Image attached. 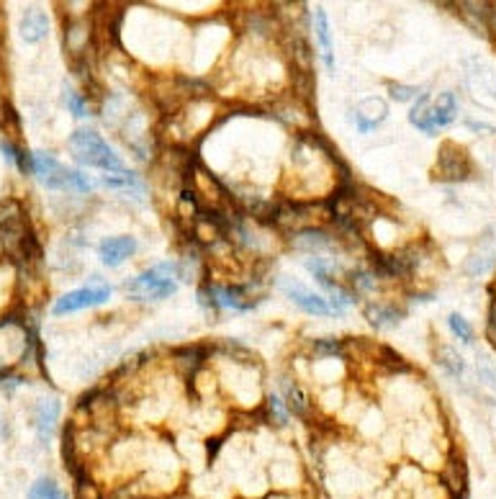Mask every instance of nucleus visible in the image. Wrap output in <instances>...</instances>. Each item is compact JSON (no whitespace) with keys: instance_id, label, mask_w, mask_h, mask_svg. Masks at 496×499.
<instances>
[{"instance_id":"obj_18","label":"nucleus","mask_w":496,"mask_h":499,"mask_svg":"<svg viewBox=\"0 0 496 499\" xmlns=\"http://www.w3.org/2000/svg\"><path fill=\"white\" fill-rule=\"evenodd\" d=\"M64 104H67V108H70L78 119H85L87 113V104H85V95H80L78 90H72V87H67L64 90Z\"/></svg>"},{"instance_id":"obj_4","label":"nucleus","mask_w":496,"mask_h":499,"mask_svg":"<svg viewBox=\"0 0 496 499\" xmlns=\"http://www.w3.org/2000/svg\"><path fill=\"white\" fill-rule=\"evenodd\" d=\"M31 173L52 190H90L93 181L85 173L64 167L59 160H55L47 152H34L31 155Z\"/></svg>"},{"instance_id":"obj_20","label":"nucleus","mask_w":496,"mask_h":499,"mask_svg":"<svg viewBox=\"0 0 496 499\" xmlns=\"http://www.w3.org/2000/svg\"><path fill=\"white\" fill-rule=\"evenodd\" d=\"M388 87H391V95H394L396 101H411L419 93V87L402 85V83H388Z\"/></svg>"},{"instance_id":"obj_13","label":"nucleus","mask_w":496,"mask_h":499,"mask_svg":"<svg viewBox=\"0 0 496 499\" xmlns=\"http://www.w3.org/2000/svg\"><path fill=\"white\" fill-rule=\"evenodd\" d=\"M314 31H316V39H319V49H322L327 70H334V52H332L330 24H327V13H324V8L314 10Z\"/></svg>"},{"instance_id":"obj_17","label":"nucleus","mask_w":496,"mask_h":499,"mask_svg":"<svg viewBox=\"0 0 496 499\" xmlns=\"http://www.w3.org/2000/svg\"><path fill=\"white\" fill-rule=\"evenodd\" d=\"M368 319L373 325H396L399 322V311H394V307H370Z\"/></svg>"},{"instance_id":"obj_14","label":"nucleus","mask_w":496,"mask_h":499,"mask_svg":"<svg viewBox=\"0 0 496 499\" xmlns=\"http://www.w3.org/2000/svg\"><path fill=\"white\" fill-rule=\"evenodd\" d=\"M87 41V26L85 24H70L64 31V47L70 49V55H78L80 49H85Z\"/></svg>"},{"instance_id":"obj_6","label":"nucleus","mask_w":496,"mask_h":499,"mask_svg":"<svg viewBox=\"0 0 496 499\" xmlns=\"http://www.w3.org/2000/svg\"><path fill=\"white\" fill-rule=\"evenodd\" d=\"M473 173V162L468 152L458 144H442L437 167H434V178L440 181H468Z\"/></svg>"},{"instance_id":"obj_7","label":"nucleus","mask_w":496,"mask_h":499,"mask_svg":"<svg viewBox=\"0 0 496 499\" xmlns=\"http://www.w3.org/2000/svg\"><path fill=\"white\" fill-rule=\"evenodd\" d=\"M281 288H283V293L296 304V307H301V309L309 311V314H314V317H327V314H334V311H337L327 299H324V296L309 291L306 286H301L299 281H288V278H283V281H281Z\"/></svg>"},{"instance_id":"obj_16","label":"nucleus","mask_w":496,"mask_h":499,"mask_svg":"<svg viewBox=\"0 0 496 499\" xmlns=\"http://www.w3.org/2000/svg\"><path fill=\"white\" fill-rule=\"evenodd\" d=\"M29 499H64V494L52 479H39V482L34 484Z\"/></svg>"},{"instance_id":"obj_3","label":"nucleus","mask_w":496,"mask_h":499,"mask_svg":"<svg viewBox=\"0 0 496 499\" xmlns=\"http://www.w3.org/2000/svg\"><path fill=\"white\" fill-rule=\"evenodd\" d=\"M178 288V268L173 262H160L124 283V291L136 302H160L173 296Z\"/></svg>"},{"instance_id":"obj_2","label":"nucleus","mask_w":496,"mask_h":499,"mask_svg":"<svg viewBox=\"0 0 496 499\" xmlns=\"http://www.w3.org/2000/svg\"><path fill=\"white\" fill-rule=\"evenodd\" d=\"M458 119V101L450 90L442 93H425L411 106L409 121L425 134H437L440 129L450 127Z\"/></svg>"},{"instance_id":"obj_10","label":"nucleus","mask_w":496,"mask_h":499,"mask_svg":"<svg viewBox=\"0 0 496 499\" xmlns=\"http://www.w3.org/2000/svg\"><path fill=\"white\" fill-rule=\"evenodd\" d=\"M57 417H59V402L57 399H39V405L34 409V422H36V433L44 443L55 435Z\"/></svg>"},{"instance_id":"obj_1","label":"nucleus","mask_w":496,"mask_h":499,"mask_svg":"<svg viewBox=\"0 0 496 499\" xmlns=\"http://www.w3.org/2000/svg\"><path fill=\"white\" fill-rule=\"evenodd\" d=\"M67 147H70V155L78 160L80 165L95 167V170H101L103 175L129 173L127 165L121 162V157L111 150V144L106 142L95 129H78V132L70 136Z\"/></svg>"},{"instance_id":"obj_15","label":"nucleus","mask_w":496,"mask_h":499,"mask_svg":"<svg viewBox=\"0 0 496 499\" xmlns=\"http://www.w3.org/2000/svg\"><path fill=\"white\" fill-rule=\"evenodd\" d=\"M437 363L448 373H453V376H460V373H463V358L458 356L453 348H445V345L437 348Z\"/></svg>"},{"instance_id":"obj_19","label":"nucleus","mask_w":496,"mask_h":499,"mask_svg":"<svg viewBox=\"0 0 496 499\" xmlns=\"http://www.w3.org/2000/svg\"><path fill=\"white\" fill-rule=\"evenodd\" d=\"M448 325H450V330H453V332H455V337L458 340H463V342H471V325H468V322H465L463 317H460V314H450L448 317Z\"/></svg>"},{"instance_id":"obj_5","label":"nucleus","mask_w":496,"mask_h":499,"mask_svg":"<svg viewBox=\"0 0 496 499\" xmlns=\"http://www.w3.org/2000/svg\"><path fill=\"white\" fill-rule=\"evenodd\" d=\"M108 299H111V286H83V288H75V291L59 296L55 302V307H52V311H55L57 317H62V314H72V311L101 307Z\"/></svg>"},{"instance_id":"obj_11","label":"nucleus","mask_w":496,"mask_h":499,"mask_svg":"<svg viewBox=\"0 0 496 499\" xmlns=\"http://www.w3.org/2000/svg\"><path fill=\"white\" fill-rule=\"evenodd\" d=\"M49 34V18L41 8H29L21 18V39L26 44H36Z\"/></svg>"},{"instance_id":"obj_9","label":"nucleus","mask_w":496,"mask_h":499,"mask_svg":"<svg viewBox=\"0 0 496 499\" xmlns=\"http://www.w3.org/2000/svg\"><path fill=\"white\" fill-rule=\"evenodd\" d=\"M136 253V239L129 237V234H118V237H108L103 239L98 245V258H101L103 265L108 268H116L124 260H129L132 255Z\"/></svg>"},{"instance_id":"obj_21","label":"nucleus","mask_w":496,"mask_h":499,"mask_svg":"<svg viewBox=\"0 0 496 499\" xmlns=\"http://www.w3.org/2000/svg\"><path fill=\"white\" fill-rule=\"evenodd\" d=\"M316 348L324 350V353H339V342L337 340H324V342H316Z\"/></svg>"},{"instance_id":"obj_8","label":"nucleus","mask_w":496,"mask_h":499,"mask_svg":"<svg viewBox=\"0 0 496 499\" xmlns=\"http://www.w3.org/2000/svg\"><path fill=\"white\" fill-rule=\"evenodd\" d=\"M388 116V104L378 95H373V98H365L360 104L355 106L353 111H350V119H353L355 129L360 132V134H368L373 129H378Z\"/></svg>"},{"instance_id":"obj_12","label":"nucleus","mask_w":496,"mask_h":499,"mask_svg":"<svg viewBox=\"0 0 496 499\" xmlns=\"http://www.w3.org/2000/svg\"><path fill=\"white\" fill-rule=\"evenodd\" d=\"M211 293H213V302L221 304V307H229V309L247 311L255 307V299H250V291H247V288H239V286L211 288Z\"/></svg>"}]
</instances>
